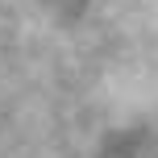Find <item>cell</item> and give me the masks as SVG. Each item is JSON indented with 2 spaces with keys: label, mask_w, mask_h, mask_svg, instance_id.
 <instances>
[{
  "label": "cell",
  "mask_w": 158,
  "mask_h": 158,
  "mask_svg": "<svg viewBox=\"0 0 158 158\" xmlns=\"http://www.w3.org/2000/svg\"><path fill=\"white\" fill-rule=\"evenodd\" d=\"M100 158H158V142L154 137H125L121 146L104 150Z\"/></svg>",
  "instance_id": "cell-1"
}]
</instances>
